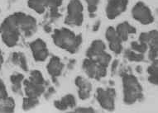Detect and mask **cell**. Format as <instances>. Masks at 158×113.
I'll use <instances>...</instances> for the list:
<instances>
[{"label":"cell","instance_id":"1","mask_svg":"<svg viewBox=\"0 0 158 113\" xmlns=\"http://www.w3.org/2000/svg\"><path fill=\"white\" fill-rule=\"evenodd\" d=\"M55 42L59 46L62 48H74L80 45V37H76L72 31H69L68 29L57 30L53 36Z\"/></svg>","mask_w":158,"mask_h":113},{"label":"cell","instance_id":"2","mask_svg":"<svg viewBox=\"0 0 158 113\" xmlns=\"http://www.w3.org/2000/svg\"><path fill=\"white\" fill-rule=\"evenodd\" d=\"M83 22V5L80 0H71L68 5V15L65 22L69 25L80 26Z\"/></svg>","mask_w":158,"mask_h":113},{"label":"cell","instance_id":"3","mask_svg":"<svg viewBox=\"0 0 158 113\" xmlns=\"http://www.w3.org/2000/svg\"><path fill=\"white\" fill-rule=\"evenodd\" d=\"M132 17L142 24H150L154 21L150 9L143 3H137L132 8Z\"/></svg>","mask_w":158,"mask_h":113},{"label":"cell","instance_id":"4","mask_svg":"<svg viewBox=\"0 0 158 113\" xmlns=\"http://www.w3.org/2000/svg\"><path fill=\"white\" fill-rule=\"evenodd\" d=\"M127 0H109L106 8V13L109 18L114 19L127 8Z\"/></svg>","mask_w":158,"mask_h":113},{"label":"cell","instance_id":"5","mask_svg":"<svg viewBox=\"0 0 158 113\" xmlns=\"http://www.w3.org/2000/svg\"><path fill=\"white\" fill-rule=\"evenodd\" d=\"M106 38L110 42V48L116 53H119L121 51V40L117 35L116 31L113 27H109L106 31Z\"/></svg>","mask_w":158,"mask_h":113},{"label":"cell","instance_id":"6","mask_svg":"<svg viewBox=\"0 0 158 113\" xmlns=\"http://www.w3.org/2000/svg\"><path fill=\"white\" fill-rule=\"evenodd\" d=\"M31 48L35 51L36 59L37 60H44L48 54V51L46 49V45L42 40H36L31 44Z\"/></svg>","mask_w":158,"mask_h":113},{"label":"cell","instance_id":"7","mask_svg":"<svg viewBox=\"0 0 158 113\" xmlns=\"http://www.w3.org/2000/svg\"><path fill=\"white\" fill-rule=\"evenodd\" d=\"M116 32L121 41H127L128 35L131 33H135L136 29L131 26L128 22H123L122 24L118 26Z\"/></svg>","mask_w":158,"mask_h":113},{"label":"cell","instance_id":"8","mask_svg":"<svg viewBox=\"0 0 158 113\" xmlns=\"http://www.w3.org/2000/svg\"><path fill=\"white\" fill-rule=\"evenodd\" d=\"M2 38L3 42L8 46H15L18 40V30H4L2 31Z\"/></svg>","mask_w":158,"mask_h":113},{"label":"cell","instance_id":"9","mask_svg":"<svg viewBox=\"0 0 158 113\" xmlns=\"http://www.w3.org/2000/svg\"><path fill=\"white\" fill-rule=\"evenodd\" d=\"M49 71L53 75H58L61 71V67L58 59H52L51 64H49Z\"/></svg>","mask_w":158,"mask_h":113},{"label":"cell","instance_id":"10","mask_svg":"<svg viewBox=\"0 0 158 113\" xmlns=\"http://www.w3.org/2000/svg\"><path fill=\"white\" fill-rule=\"evenodd\" d=\"M8 98V93L6 92L5 86L2 80H0V100H5Z\"/></svg>","mask_w":158,"mask_h":113},{"label":"cell","instance_id":"11","mask_svg":"<svg viewBox=\"0 0 158 113\" xmlns=\"http://www.w3.org/2000/svg\"><path fill=\"white\" fill-rule=\"evenodd\" d=\"M89 4V13H94L95 12L97 5H98V0H86Z\"/></svg>","mask_w":158,"mask_h":113},{"label":"cell","instance_id":"12","mask_svg":"<svg viewBox=\"0 0 158 113\" xmlns=\"http://www.w3.org/2000/svg\"><path fill=\"white\" fill-rule=\"evenodd\" d=\"M2 62H3V58H2V54H0V68L2 66Z\"/></svg>","mask_w":158,"mask_h":113},{"label":"cell","instance_id":"13","mask_svg":"<svg viewBox=\"0 0 158 113\" xmlns=\"http://www.w3.org/2000/svg\"><path fill=\"white\" fill-rule=\"evenodd\" d=\"M0 54H1V51H0Z\"/></svg>","mask_w":158,"mask_h":113}]
</instances>
